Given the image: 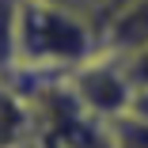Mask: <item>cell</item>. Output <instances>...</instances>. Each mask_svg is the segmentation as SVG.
<instances>
[{
    "label": "cell",
    "instance_id": "cell-1",
    "mask_svg": "<svg viewBox=\"0 0 148 148\" xmlns=\"http://www.w3.org/2000/svg\"><path fill=\"white\" fill-rule=\"evenodd\" d=\"M99 53V23L57 0H19L15 61L8 69L69 76Z\"/></svg>",
    "mask_w": 148,
    "mask_h": 148
},
{
    "label": "cell",
    "instance_id": "cell-2",
    "mask_svg": "<svg viewBox=\"0 0 148 148\" xmlns=\"http://www.w3.org/2000/svg\"><path fill=\"white\" fill-rule=\"evenodd\" d=\"M69 84H72L76 99L91 114L106 118V122L129 114V103H133V91H137V84L129 76V65L114 53H103V49L91 61H84L80 69H72Z\"/></svg>",
    "mask_w": 148,
    "mask_h": 148
},
{
    "label": "cell",
    "instance_id": "cell-3",
    "mask_svg": "<svg viewBox=\"0 0 148 148\" xmlns=\"http://www.w3.org/2000/svg\"><path fill=\"white\" fill-rule=\"evenodd\" d=\"M38 133L34 103L23 87L0 72V148H27Z\"/></svg>",
    "mask_w": 148,
    "mask_h": 148
},
{
    "label": "cell",
    "instance_id": "cell-4",
    "mask_svg": "<svg viewBox=\"0 0 148 148\" xmlns=\"http://www.w3.org/2000/svg\"><path fill=\"white\" fill-rule=\"evenodd\" d=\"M15 19L19 0H0V72L15 61Z\"/></svg>",
    "mask_w": 148,
    "mask_h": 148
},
{
    "label": "cell",
    "instance_id": "cell-5",
    "mask_svg": "<svg viewBox=\"0 0 148 148\" xmlns=\"http://www.w3.org/2000/svg\"><path fill=\"white\" fill-rule=\"evenodd\" d=\"M110 125H114V148H148V122H140L133 114H122Z\"/></svg>",
    "mask_w": 148,
    "mask_h": 148
},
{
    "label": "cell",
    "instance_id": "cell-6",
    "mask_svg": "<svg viewBox=\"0 0 148 148\" xmlns=\"http://www.w3.org/2000/svg\"><path fill=\"white\" fill-rule=\"evenodd\" d=\"M125 65H129V76H133V84H137V87H148V49H140V53L125 57Z\"/></svg>",
    "mask_w": 148,
    "mask_h": 148
},
{
    "label": "cell",
    "instance_id": "cell-7",
    "mask_svg": "<svg viewBox=\"0 0 148 148\" xmlns=\"http://www.w3.org/2000/svg\"><path fill=\"white\" fill-rule=\"evenodd\" d=\"M57 4H69V8H76V12H84V15H91L95 23H99V15L114 4V0H57Z\"/></svg>",
    "mask_w": 148,
    "mask_h": 148
},
{
    "label": "cell",
    "instance_id": "cell-8",
    "mask_svg": "<svg viewBox=\"0 0 148 148\" xmlns=\"http://www.w3.org/2000/svg\"><path fill=\"white\" fill-rule=\"evenodd\" d=\"M129 114H133V118H140V122H148V87H137V91H133Z\"/></svg>",
    "mask_w": 148,
    "mask_h": 148
}]
</instances>
